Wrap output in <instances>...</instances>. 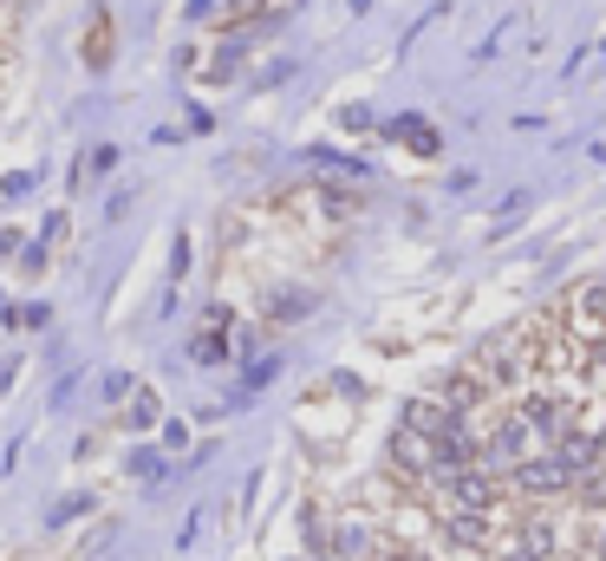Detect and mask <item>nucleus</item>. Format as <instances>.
Masks as SVG:
<instances>
[{
  "mask_svg": "<svg viewBox=\"0 0 606 561\" xmlns=\"http://www.w3.org/2000/svg\"><path fill=\"white\" fill-rule=\"evenodd\" d=\"M522 549H529V555H547V549H554V529H547V522H529V529H522Z\"/></svg>",
  "mask_w": 606,
  "mask_h": 561,
  "instance_id": "8",
  "label": "nucleus"
},
{
  "mask_svg": "<svg viewBox=\"0 0 606 561\" xmlns=\"http://www.w3.org/2000/svg\"><path fill=\"white\" fill-rule=\"evenodd\" d=\"M554 457H561V464H567V477H574V484H581V477H587V470H600L606 444H600V437H594V431H567V437H561V444H554Z\"/></svg>",
  "mask_w": 606,
  "mask_h": 561,
  "instance_id": "4",
  "label": "nucleus"
},
{
  "mask_svg": "<svg viewBox=\"0 0 606 561\" xmlns=\"http://www.w3.org/2000/svg\"><path fill=\"white\" fill-rule=\"evenodd\" d=\"M150 419H157V399H150V392H137V405H131V419H125V424H131V431H143Z\"/></svg>",
  "mask_w": 606,
  "mask_h": 561,
  "instance_id": "10",
  "label": "nucleus"
},
{
  "mask_svg": "<svg viewBox=\"0 0 606 561\" xmlns=\"http://www.w3.org/2000/svg\"><path fill=\"white\" fill-rule=\"evenodd\" d=\"M581 314H587V320H600V327H606V280H594V287L581 294Z\"/></svg>",
  "mask_w": 606,
  "mask_h": 561,
  "instance_id": "9",
  "label": "nucleus"
},
{
  "mask_svg": "<svg viewBox=\"0 0 606 561\" xmlns=\"http://www.w3.org/2000/svg\"><path fill=\"white\" fill-rule=\"evenodd\" d=\"M392 561H424V555H392Z\"/></svg>",
  "mask_w": 606,
  "mask_h": 561,
  "instance_id": "14",
  "label": "nucleus"
},
{
  "mask_svg": "<svg viewBox=\"0 0 606 561\" xmlns=\"http://www.w3.org/2000/svg\"><path fill=\"white\" fill-rule=\"evenodd\" d=\"M509 477H515V490H522V496H561L567 484H574V477H567V464H561L554 451H547V457H522Z\"/></svg>",
  "mask_w": 606,
  "mask_h": 561,
  "instance_id": "2",
  "label": "nucleus"
},
{
  "mask_svg": "<svg viewBox=\"0 0 606 561\" xmlns=\"http://www.w3.org/2000/svg\"><path fill=\"white\" fill-rule=\"evenodd\" d=\"M190 352H196V359H209V366H215V359H222V352H228V347H222V334H202V340H196V347H190Z\"/></svg>",
  "mask_w": 606,
  "mask_h": 561,
  "instance_id": "11",
  "label": "nucleus"
},
{
  "mask_svg": "<svg viewBox=\"0 0 606 561\" xmlns=\"http://www.w3.org/2000/svg\"><path fill=\"white\" fill-rule=\"evenodd\" d=\"M600 561H606V536H600Z\"/></svg>",
  "mask_w": 606,
  "mask_h": 561,
  "instance_id": "15",
  "label": "nucleus"
},
{
  "mask_svg": "<svg viewBox=\"0 0 606 561\" xmlns=\"http://www.w3.org/2000/svg\"><path fill=\"white\" fill-rule=\"evenodd\" d=\"M392 457L404 470H437V437H417V431H398L392 437Z\"/></svg>",
  "mask_w": 606,
  "mask_h": 561,
  "instance_id": "5",
  "label": "nucleus"
},
{
  "mask_svg": "<svg viewBox=\"0 0 606 561\" xmlns=\"http://www.w3.org/2000/svg\"><path fill=\"white\" fill-rule=\"evenodd\" d=\"M594 437H600V444H606V419H600V431H594Z\"/></svg>",
  "mask_w": 606,
  "mask_h": 561,
  "instance_id": "13",
  "label": "nucleus"
},
{
  "mask_svg": "<svg viewBox=\"0 0 606 561\" xmlns=\"http://www.w3.org/2000/svg\"><path fill=\"white\" fill-rule=\"evenodd\" d=\"M502 561H541V555H529V549H509V555H502Z\"/></svg>",
  "mask_w": 606,
  "mask_h": 561,
  "instance_id": "12",
  "label": "nucleus"
},
{
  "mask_svg": "<svg viewBox=\"0 0 606 561\" xmlns=\"http://www.w3.org/2000/svg\"><path fill=\"white\" fill-rule=\"evenodd\" d=\"M444 490H450V502H457V509H470V516H489V509H496V470L470 464V470L444 477Z\"/></svg>",
  "mask_w": 606,
  "mask_h": 561,
  "instance_id": "3",
  "label": "nucleus"
},
{
  "mask_svg": "<svg viewBox=\"0 0 606 561\" xmlns=\"http://www.w3.org/2000/svg\"><path fill=\"white\" fill-rule=\"evenodd\" d=\"M444 536H450V542H464V549H476V542H489V516H470V509H457Z\"/></svg>",
  "mask_w": 606,
  "mask_h": 561,
  "instance_id": "7",
  "label": "nucleus"
},
{
  "mask_svg": "<svg viewBox=\"0 0 606 561\" xmlns=\"http://www.w3.org/2000/svg\"><path fill=\"white\" fill-rule=\"evenodd\" d=\"M522 451H529V419H502L489 431V444H482V470H515L522 464Z\"/></svg>",
  "mask_w": 606,
  "mask_h": 561,
  "instance_id": "1",
  "label": "nucleus"
},
{
  "mask_svg": "<svg viewBox=\"0 0 606 561\" xmlns=\"http://www.w3.org/2000/svg\"><path fill=\"white\" fill-rule=\"evenodd\" d=\"M385 131H392V138L398 144H411V150H417V157H437V131H430V125H424V118H392V125H385Z\"/></svg>",
  "mask_w": 606,
  "mask_h": 561,
  "instance_id": "6",
  "label": "nucleus"
}]
</instances>
